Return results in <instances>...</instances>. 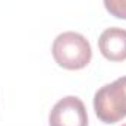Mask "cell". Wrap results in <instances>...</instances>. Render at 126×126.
<instances>
[{"instance_id":"5","label":"cell","mask_w":126,"mask_h":126,"mask_svg":"<svg viewBox=\"0 0 126 126\" xmlns=\"http://www.w3.org/2000/svg\"><path fill=\"white\" fill-rule=\"evenodd\" d=\"M104 7L107 12L117 18V19H126V0H103Z\"/></svg>"},{"instance_id":"4","label":"cell","mask_w":126,"mask_h":126,"mask_svg":"<svg viewBox=\"0 0 126 126\" xmlns=\"http://www.w3.org/2000/svg\"><path fill=\"white\" fill-rule=\"evenodd\" d=\"M98 48L110 62L126 60V30L113 27L103 31L98 38Z\"/></svg>"},{"instance_id":"6","label":"cell","mask_w":126,"mask_h":126,"mask_svg":"<svg viewBox=\"0 0 126 126\" xmlns=\"http://www.w3.org/2000/svg\"><path fill=\"white\" fill-rule=\"evenodd\" d=\"M122 126H126V125H122Z\"/></svg>"},{"instance_id":"1","label":"cell","mask_w":126,"mask_h":126,"mask_svg":"<svg viewBox=\"0 0 126 126\" xmlns=\"http://www.w3.org/2000/svg\"><path fill=\"white\" fill-rule=\"evenodd\" d=\"M56 63L67 70H78L91 62L93 51L88 40L78 32L67 31L56 37L51 48Z\"/></svg>"},{"instance_id":"3","label":"cell","mask_w":126,"mask_h":126,"mask_svg":"<svg viewBox=\"0 0 126 126\" xmlns=\"http://www.w3.org/2000/svg\"><path fill=\"white\" fill-rule=\"evenodd\" d=\"M50 126H88L87 109L81 98L67 95L59 100L50 111Z\"/></svg>"},{"instance_id":"2","label":"cell","mask_w":126,"mask_h":126,"mask_svg":"<svg viewBox=\"0 0 126 126\" xmlns=\"http://www.w3.org/2000/svg\"><path fill=\"white\" fill-rule=\"evenodd\" d=\"M97 117L107 125H113L126 117V76L101 87L94 95Z\"/></svg>"}]
</instances>
